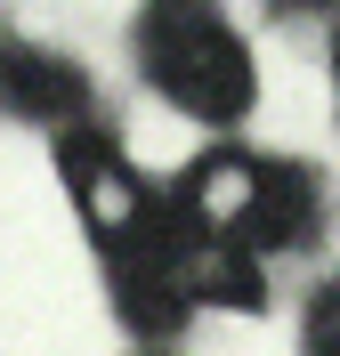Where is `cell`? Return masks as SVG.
<instances>
[{"instance_id":"6","label":"cell","mask_w":340,"mask_h":356,"mask_svg":"<svg viewBox=\"0 0 340 356\" xmlns=\"http://www.w3.org/2000/svg\"><path fill=\"white\" fill-rule=\"evenodd\" d=\"M292 8H308V0H292Z\"/></svg>"},{"instance_id":"4","label":"cell","mask_w":340,"mask_h":356,"mask_svg":"<svg viewBox=\"0 0 340 356\" xmlns=\"http://www.w3.org/2000/svg\"><path fill=\"white\" fill-rule=\"evenodd\" d=\"M308 356H340V275L308 300Z\"/></svg>"},{"instance_id":"3","label":"cell","mask_w":340,"mask_h":356,"mask_svg":"<svg viewBox=\"0 0 340 356\" xmlns=\"http://www.w3.org/2000/svg\"><path fill=\"white\" fill-rule=\"evenodd\" d=\"M0 97L17 113H41V122H73L81 113V73L49 49H0Z\"/></svg>"},{"instance_id":"2","label":"cell","mask_w":340,"mask_h":356,"mask_svg":"<svg viewBox=\"0 0 340 356\" xmlns=\"http://www.w3.org/2000/svg\"><path fill=\"white\" fill-rule=\"evenodd\" d=\"M308 227H316V195H308V178L284 170V162H259V195H251V219H243L235 243H243V251H284V243H300Z\"/></svg>"},{"instance_id":"1","label":"cell","mask_w":340,"mask_h":356,"mask_svg":"<svg viewBox=\"0 0 340 356\" xmlns=\"http://www.w3.org/2000/svg\"><path fill=\"white\" fill-rule=\"evenodd\" d=\"M138 57L154 89L195 122H235L251 106V57L211 0H154L138 17Z\"/></svg>"},{"instance_id":"5","label":"cell","mask_w":340,"mask_h":356,"mask_svg":"<svg viewBox=\"0 0 340 356\" xmlns=\"http://www.w3.org/2000/svg\"><path fill=\"white\" fill-rule=\"evenodd\" d=\"M332 73H340V41H332Z\"/></svg>"}]
</instances>
